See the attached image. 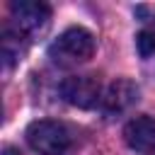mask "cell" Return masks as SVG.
Wrapping results in <instances>:
<instances>
[{"label": "cell", "instance_id": "1", "mask_svg": "<svg viewBox=\"0 0 155 155\" xmlns=\"http://www.w3.org/2000/svg\"><path fill=\"white\" fill-rule=\"evenodd\" d=\"M92 53H94V36L87 29H82V27L65 29L48 46V58L56 65H63V68L85 63V61L92 58Z\"/></svg>", "mask_w": 155, "mask_h": 155}, {"label": "cell", "instance_id": "2", "mask_svg": "<svg viewBox=\"0 0 155 155\" xmlns=\"http://www.w3.org/2000/svg\"><path fill=\"white\" fill-rule=\"evenodd\" d=\"M27 140L39 155H65L73 143L70 131L61 121H48V119L34 121L27 128Z\"/></svg>", "mask_w": 155, "mask_h": 155}, {"label": "cell", "instance_id": "3", "mask_svg": "<svg viewBox=\"0 0 155 155\" xmlns=\"http://www.w3.org/2000/svg\"><path fill=\"white\" fill-rule=\"evenodd\" d=\"M10 12H12V29L17 34H22L27 41L31 36L44 34L48 27V19H51L48 5H44L39 0H15L10 5Z\"/></svg>", "mask_w": 155, "mask_h": 155}, {"label": "cell", "instance_id": "4", "mask_svg": "<svg viewBox=\"0 0 155 155\" xmlns=\"http://www.w3.org/2000/svg\"><path fill=\"white\" fill-rule=\"evenodd\" d=\"M102 87L99 80L92 75H70L61 82V97L80 109H92L102 102Z\"/></svg>", "mask_w": 155, "mask_h": 155}, {"label": "cell", "instance_id": "5", "mask_svg": "<svg viewBox=\"0 0 155 155\" xmlns=\"http://www.w3.org/2000/svg\"><path fill=\"white\" fill-rule=\"evenodd\" d=\"M124 140L140 155H155V116H136L124 126Z\"/></svg>", "mask_w": 155, "mask_h": 155}, {"label": "cell", "instance_id": "6", "mask_svg": "<svg viewBox=\"0 0 155 155\" xmlns=\"http://www.w3.org/2000/svg\"><path fill=\"white\" fill-rule=\"evenodd\" d=\"M138 99V87L131 82V80H116L107 87V92L102 94V111L107 116H116L121 111H126L133 102Z\"/></svg>", "mask_w": 155, "mask_h": 155}, {"label": "cell", "instance_id": "7", "mask_svg": "<svg viewBox=\"0 0 155 155\" xmlns=\"http://www.w3.org/2000/svg\"><path fill=\"white\" fill-rule=\"evenodd\" d=\"M136 44H138V53L143 58L153 56L155 53V27H145L138 36H136Z\"/></svg>", "mask_w": 155, "mask_h": 155}, {"label": "cell", "instance_id": "8", "mask_svg": "<svg viewBox=\"0 0 155 155\" xmlns=\"http://www.w3.org/2000/svg\"><path fill=\"white\" fill-rule=\"evenodd\" d=\"M2 155H19V150H15V148H10V145H7V148L2 150Z\"/></svg>", "mask_w": 155, "mask_h": 155}]
</instances>
